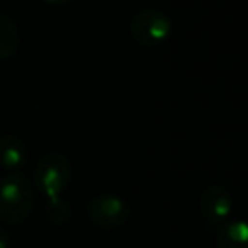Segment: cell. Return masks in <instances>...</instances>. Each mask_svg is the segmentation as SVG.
<instances>
[{
  "instance_id": "obj_8",
  "label": "cell",
  "mask_w": 248,
  "mask_h": 248,
  "mask_svg": "<svg viewBox=\"0 0 248 248\" xmlns=\"http://www.w3.org/2000/svg\"><path fill=\"white\" fill-rule=\"evenodd\" d=\"M19 47V29L14 19L0 14V59L10 58Z\"/></svg>"
},
{
  "instance_id": "obj_7",
  "label": "cell",
  "mask_w": 248,
  "mask_h": 248,
  "mask_svg": "<svg viewBox=\"0 0 248 248\" xmlns=\"http://www.w3.org/2000/svg\"><path fill=\"white\" fill-rule=\"evenodd\" d=\"M218 248H248V223L240 221L226 223L218 233Z\"/></svg>"
},
{
  "instance_id": "obj_5",
  "label": "cell",
  "mask_w": 248,
  "mask_h": 248,
  "mask_svg": "<svg viewBox=\"0 0 248 248\" xmlns=\"http://www.w3.org/2000/svg\"><path fill=\"white\" fill-rule=\"evenodd\" d=\"M201 211L211 221H223L232 213V196L225 187L209 186L202 191L201 199Z\"/></svg>"
},
{
  "instance_id": "obj_3",
  "label": "cell",
  "mask_w": 248,
  "mask_h": 248,
  "mask_svg": "<svg viewBox=\"0 0 248 248\" xmlns=\"http://www.w3.org/2000/svg\"><path fill=\"white\" fill-rule=\"evenodd\" d=\"M172 31L169 17L162 14L160 10L145 9L135 14L130 22V32L137 43L144 46H154L160 44L169 37Z\"/></svg>"
},
{
  "instance_id": "obj_1",
  "label": "cell",
  "mask_w": 248,
  "mask_h": 248,
  "mask_svg": "<svg viewBox=\"0 0 248 248\" xmlns=\"http://www.w3.org/2000/svg\"><path fill=\"white\" fill-rule=\"evenodd\" d=\"M34 208L32 184L22 174H7L0 177V219L20 223Z\"/></svg>"
},
{
  "instance_id": "obj_4",
  "label": "cell",
  "mask_w": 248,
  "mask_h": 248,
  "mask_svg": "<svg viewBox=\"0 0 248 248\" xmlns=\"http://www.w3.org/2000/svg\"><path fill=\"white\" fill-rule=\"evenodd\" d=\"M88 216L96 226L103 230H115L127 221L128 208L124 199L113 194H100L88 204Z\"/></svg>"
},
{
  "instance_id": "obj_2",
  "label": "cell",
  "mask_w": 248,
  "mask_h": 248,
  "mask_svg": "<svg viewBox=\"0 0 248 248\" xmlns=\"http://www.w3.org/2000/svg\"><path fill=\"white\" fill-rule=\"evenodd\" d=\"M71 179V164L61 152H49L37 162L34 169V184L47 196L58 199Z\"/></svg>"
},
{
  "instance_id": "obj_10",
  "label": "cell",
  "mask_w": 248,
  "mask_h": 248,
  "mask_svg": "<svg viewBox=\"0 0 248 248\" xmlns=\"http://www.w3.org/2000/svg\"><path fill=\"white\" fill-rule=\"evenodd\" d=\"M0 248H10V236L2 228H0Z\"/></svg>"
},
{
  "instance_id": "obj_11",
  "label": "cell",
  "mask_w": 248,
  "mask_h": 248,
  "mask_svg": "<svg viewBox=\"0 0 248 248\" xmlns=\"http://www.w3.org/2000/svg\"><path fill=\"white\" fill-rule=\"evenodd\" d=\"M46 2L52 3V5H64V3L71 2V0H46Z\"/></svg>"
},
{
  "instance_id": "obj_9",
  "label": "cell",
  "mask_w": 248,
  "mask_h": 248,
  "mask_svg": "<svg viewBox=\"0 0 248 248\" xmlns=\"http://www.w3.org/2000/svg\"><path fill=\"white\" fill-rule=\"evenodd\" d=\"M46 216L51 223L62 225V223H66L71 218V206L62 198L51 199V201H47V206H46Z\"/></svg>"
},
{
  "instance_id": "obj_6",
  "label": "cell",
  "mask_w": 248,
  "mask_h": 248,
  "mask_svg": "<svg viewBox=\"0 0 248 248\" xmlns=\"http://www.w3.org/2000/svg\"><path fill=\"white\" fill-rule=\"evenodd\" d=\"M27 162V149L16 135L0 137V166L5 169H20Z\"/></svg>"
}]
</instances>
